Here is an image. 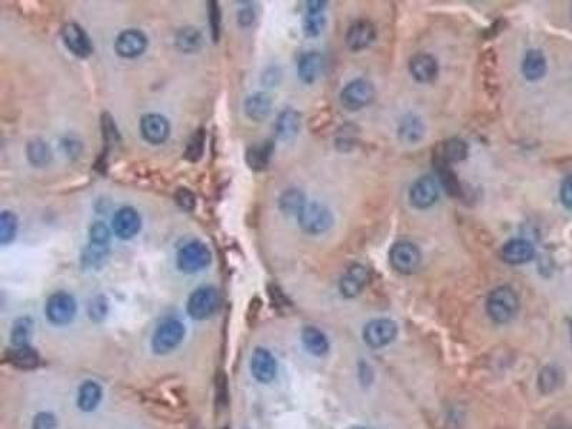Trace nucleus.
Wrapping results in <instances>:
<instances>
[{"mask_svg": "<svg viewBox=\"0 0 572 429\" xmlns=\"http://www.w3.org/2000/svg\"><path fill=\"white\" fill-rule=\"evenodd\" d=\"M520 309V299L510 286H499L486 299V314L495 324H508Z\"/></svg>", "mask_w": 572, "mask_h": 429, "instance_id": "nucleus-1", "label": "nucleus"}, {"mask_svg": "<svg viewBox=\"0 0 572 429\" xmlns=\"http://www.w3.org/2000/svg\"><path fill=\"white\" fill-rule=\"evenodd\" d=\"M299 227L311 235H319L326 232L333 224L332 212L322 203L311 202L304 206L298 214Z\"/></svg>", "mask_w": 572, "mask_h": 429, "instance_id": "nucleus-2", "label": "nucleus"}, {"mask_svg": "<svg viewBox=\"0 0 572 429\" xmlns=\"http://www.w3.org/2000/svg\"><path fill=\"white\" fill-rule=\"evenodd\" d=\"M219 304V291L213 286H202L189 297L188 312L195 319H206L217 312Z\"/></svg>", "mask_w": 572, "mask_h": 429, "instance_id": "nucleus-3", "label": "nucleus"}, {"mask_svg": "<svg viewBox=\"0 0 572 429\" xmlns=\"http://www.w3.org/2000/svg\"><path fill=\"white\" fill-rule=\"evenodd\" d=\"M375 99V88L367 79H356L348 84L341 92V103L348 110H360Z\"/></svg>", "mask_w": 572, "mask_h": 429, "instance_id": "nucleus-4", "label": "nucleus"}, {"mask_svg": "<svg viewBox=\"0 0 572 429\" xmlns=\"http://www.w3.org/2000/svg\"><path fill=\"white\" fill-rule=\"evenodd\" d=\"M183 336V324L178 319H166L156 328L152 338V348L156 353H168L182 342Z\"/></svg>", "mask_w": 572, "mask_h": 429, "instance_id": "nucleus-5", "label": "nucleus"}, {"mask_svg": "<svg viewBox=\"0 0 572 429\" xmlns=\"http://www.w3.org/2000/svg\"><path fill=\"white\" fill-rule=\"evenodd\" d=\"M45 311L52 324L66 325L76 315V301L66 292H56L47 299Z\"/></svg>", "mask_w": 572, "mask_h": 429, "instance_id": "nucleus-6", "label": "nucleus"}, {"mask_svg": "<svg viewBox=\"0 0 572 429\" xmlns=\"http://www.w3.org/2000/svg\"><path fill=\"white\" fill-rule=\"evenodd\" d=\"M212 255L206 245L190 242L178 253V268L186 273H195L205 269L210 263Z\"/></svg>", "mask_w": 572, "mask_h": 429, "instance_id": "nucleus-7", "label": "nucleus"}, {"mask_svg": "<svg viewBox=\"0 0 572 429\" xmlns=\"http://www.w3.org/2000/svg\"><path fill=\"white\" fill-rule=\"evenodd\" d=\"M421 259L422 256L418 246L411 242H396L389 251L392 268L402 275L413 273L418 269Z\"/></svg>", "mask_w": 572, "mask_h": 429, "instance_id": "nucleus-8", "label": "nucleus"}, {"mask_svg": "<svg viewBox=\"0 0 572 429\" xmlns=\"http://www.w3.org/2000/svg\"><path fill=\"white\" fill-rule=\"evenodd\" d=\"M60 36H62L64 46L75 56L85 59L92 55L93 46L91 42V38L84 30V28L79 26L78 23H74V22L66 23L62 28Z\"/></svg>", "mask_w": 572, "mask_h": 429, "instance_id": "nucleus-9", "label": "nucleus"}, {"mask_svg": "<svg viewBox=\"0 0 572 429\" xmlns=\"http://www.w3.org/2000/svg\"><path fill=\"white\" fill-rule=\"evenodd\" d=\"M398 335V326L391 319H374L364 328V341L371 348L389 345Z\"/></svg>", "mask_w": 572, "mask_h": 429, "instance_id": "nucleus-10", "label": "nucleus"}, {"mask_svg": "<svg viewBox=\"0 0 572 429\" xmlns=\"http://www.w3.org/2000/svg\"><path fill=\"white\" fill-rule=\"evenodd\" d=\"M440 196L438 183L431 176H422L413 182L409 190L411 205L416 209L431 207Z\"/></svg>", "mask_w": 572, "mask_h": 429, "instance_id": "nucleus-11", "label": "nucleus"}, {"mask_svg": "<svg viewBox=\"0 0 572 429\" xmlns=\"http://www.w3.org/2000/svg\"><path fill=\"white\" fill-rule=\"evenodd\" d=\"M148 47V38L142 30L127 29L115 40V50L119 56L133 59L140 56Z\"/></svg>", "mask_w": 572, "mask_h": 429, "instance_id": "nucleus-12", "label": "nucleus"}, {"mask_svg": "<svg viewBox=\"0 0 572 429\" xmlns=\"http://www.w3.org/2000/svg\"><path fill=\"white\" fill-rule=\"evenodd\" d=\"M468 156L467 142L458 137L444 140L434 149V166L435 165H454L462 162Z\"/></svg>", "mask_w": 572, "mask_h": 429, "instance_id": "nucleus-13", "label": "nucleus"}, {"mask_svg": "<svg viewBox=\"0 0 572 429\" xmlns=\"http://www.w3.org/2000/svg\"><path fill=\"white\" fill-rule=\"evenodd\" d=\"M140 133L147 142L154 143V145H161L169 137L171 126L165 116L149 113L140 119Z\"/></svg>", "mask_w": 572, "mask_h": 429, "instance_id": "nucleus-14", "label": "nucleus"}, {"mask_svg": "<svg viewBox=\"0 0 572 429\" xmlns=\"http://www.w3.org/2000/svg\"><path fill=\"white\" fill-rule=\"evenodd\" d=\"M375 38H377V28L374 26L372 22L358 21L353 25H350V28L348 29L345 42L350 50L360 52V50H364L368 46H371L374 43Z\"/></svg>", "mask_w": 572, "mask_h": 429, "instance_id": "nucleus-15", "label": "nucleus"}, {"mask_svg": "<svg viewBox=\"0 0 572 429\" xmlns=\"http://www.w3.org/2000/svg\"><path fill=\"white\" fill-rule=\"evenodd\" d=\"M370 280V275L365 266L355 263L349 266L339 282V291L345 298H355L360 295Z\"/></svg>", "mask_w": 572, "mask_h": 429, "instance_id": "nucleus-16", "label": "nucleus"}, {"mask_svg": "<svg viewBox=\"0 0 572 429\" xmlns=\"http://www.w3.org/2000/svg\"><path fill=\"white\" fill-rule=\"evenodd\" d=\"M251 371L255 379L262 384L273 381L278 372L275 356L265 348H256L251 358Z\"/></svg>", "mask_w": 572, "mask_h": 429, "instance_id": "nucleus-17", "label": "nucleus"}, {"mask_svg": "<svg viewBox=\"0 0 572 429\" xmlns=\"http://www.w3.org/2000/svg\"><path fill=\"white\" fill-rule=\"evenodd\" d=\"M438 62L433 55L418 53L409 60V72L419 84H431L438 76Z\"/></svg>", "mask_w": 572, "mask_h": 429, "instance_id": "nucleus-18", "label": "nucleus"}, {"mask_svg": "<svg viewBox=\"0 0 572 429\" xmlns=\"http://www.w3.org/2000/svg\"><path fill=\"white\" fill-rule=\"evenodd\" d=\"M140 224L139 213L133 207L125 206L115 213L112 228L120 239H130L140 231Z\"/></svg>", "mask_w": 572, "mask_h": 429, "instance_id": "nucleus-19", "label": "nucleus"}, {"mask_svg": "<svg viewBox=\"0 0 572 429\" xmlns=\"http://www.w3.org/2000/svg\"><path fill=\"white\" fill-rule=\"evenodd\" d=\"M535 255L534 245L527 239H511L503 248V258L510 265H522Z\"/></svg>", "mask_w": 572, "mask_h": 429, "instance_id": "nucleus-20", "label": "nucleus"}, {"mask_svg": "<svg viewBox=\"0 0 572 429\" xmlns=\"http://www.w3.org/2000/svg\"><path fill=\"white\" fill-rule=\"evenodd\" d=\"M324 56L318 52H308L298 62V75L304 84H314L324 70Z\"/></svg>", "mask_w": 572, "mask_h": 429, "instance_id": "nucleus-21", "label": "nucleus"}, {"mask_svg": "<svg viewBox=\"0 0 572 429\" xmlns=\"http://www.w3.org/2000/svg\"><path fill=\"white\" fill-rule=\"evenodd\" d=\"M275 129L279 139L292 140L299 133L301 115L294 109H285L279 113Z\"/></svg>", "mask_w": 572, "mask_h": 429, "instance_id": "nucleus-22", "label": "nucleus"}, {"mask_svg": "<svg viewBox=\"0 0 572 429\" xmlns=\"http://www.w3.org/2000/svg\"><path fill=\"white\" fill-rule=\"evenodd\" d=\"M522 74L530 82H537L545 76L547 59L541 50L531 49L527 52L522 62Z\"/></svg>", "mask_w": 572, "mask_h": 429, "instance_id": "nucleus-23", "label": "nucleus"}, {"mask_svg": "<svg viewBox=\"0 0 572 429\" xmlns=\"http://www.w3.org/2000/svg\"><path fill=\"white\" fill-rule=\"evenodd\" d=\"M245 113L252 120H263L272 110V98L265 92H256L245 101Z\"/></svg>", "mask_w": 572, "mask_h": 429, "instance_id": "nucleus-24", "label": "nucleus"}, {"mask_svg": "<svg viewBox=\"0 0 572 429\" xmlns=\"http://www.w3.org/2000/svg\"><path fill=\"white\" fill-rule=\"evenodd\" d=\"M275 151L272 140H265L251 147L246 152V164L253 171H262L268 166Z\"/></svg>", "mask_w": 572, "mask_h": 429, "instance_id": "nucleus-25", "label": "nucleus"}, {"mask_svg": "<svg viewBox=\"0 0 572 429\" xmlns=\"http://www.w3.org/2000/svg\"><path fill=\"white\" fill-rule=\"evenodd\" d=\"M425 135V125L421 118L416 115H406L398 127V136L402 142L408 143V145H413L418 143Z\"/></svg>", "mask_w": 572, "mask_h": 429, "instance_id": "nucleus-26", "label": "nucleus"}, {"mask_svg": "<svg viewBox=\"0 0 572 429\" xmlns=\"http://www.w3.org/2000/svg\"><path fill=\"white\" fill-rule=\"evenodd\" d=\"M302 343L315 356H324L329 350L328 338L315 326H307L302 331Z\"/></svg>", "mask_w": 572, "mask_h": 429, "instance_id": "nucleus-27", "label": "nucleus"}, {"mask_svg": "<svg viewBox=\"0 0 572 429\" xmlns=\"http://www.w3.org/2000/svg\"><path fill=\"white\" fill-rule=\"evenodd\" d=\"M102 399V388L93 382V381H86L81 388H79V396H78V405L82 411L91 412L96 409Z\"/></svg>", "mask_w": 572, "mask_h": 429, "instance_id": "nucleus-28", "label": "nucleus"}, {"mask_svg": "<svg viewBox=\"0 0 572 429\" xmlns=\"http://www.w3.org/2000/svg\"><path fill=\"white\" fill-rule=\"evenodd\" d=\"M307 205L305 195L302 190L297 188H291L288 190H285L282 196L279 198V207L283 213L286 214H299V212L304 209Z\"/></svg>", "mask_w": 572, "mask_h": 429, "instance_id": "nucleus-29", "label": "nucleus"}, {"mask_svg": "<svg viewBox=\"0 0 572 429\" xmlns=\"http://www.w3.org/2000/svg\"><path fill=\"white\" fill-rule=\"evenodd\" d=\"M11 362L19 370H35L39 365V355L35 349L28 346H15L9 356Z\"/></svg>", "mask_w": 572, "mask_h": 429, "instance_id": "nucleus-30", "label": "nucleus"}, {"mask_svg": "<svg viewBox=\"0 0 572 429\" xmlns=\"http://www.w3.org/2000/svg\"><path fill=\"white\" fill-rule=\"evenodd\" d=\"M28 159L33 166H46L52 161V151L47 143L42 139H33L28 145Z\"/></svg>", "mask_w": 572, "mask_h": 429, "instance_id": "nucleus-31", "label": "nucleus"}, {"mask_svg": "<svg viewBox=\"0 0 572 429\" xmlns=\"http://www.w3.org/2000/svg\"><path fill=\"white\" fill-rule=\"evenodd\" d=\"M202 35L195 28H185L181 29L176 35V46L186 53H192L200 49L202 46Z\"/></svg>", "mask_w": 572, "mask_h": 429, "instance_id": "nucleus-32", "label": "nucleus"}, {"mask_svg": "<svg viewBox=\"0 0 572 429\" xmlns=\"http://www.w3.org/2000/svg\"><path fill=\"white\" fill-rule=\"evenodd\" d=\"M435 169L440 176V182L447 190V193L454 198L461 196V183L452 168L448 165H435Z\"/></svg>", "mask_w": 572, "mask_h": 429, "instance_id": "nucleus-33", "label": "nucleus"}, {"mask_svg": "<svg viewBox=\"0 0 572 429\" xmlns=\"http://www.w3.org/2000/svg\"><path fill=\"white\" fill-rule=\"evenodd\" d=\"M18 232V218L15 213L5 210L0 214V244L8 245L11 244Z\"/></svg>", "mask_w": 572, "mask_h": 429, "instance_id": "nucleus-34", "label": "nucleus"}, {"mask_svg": "<svg viewBox=\"0 0 572 429\" xmlns=\"http://www.w3.org/2000/svg\"><path fill=\"white\" fill-rule=\"evenodd\" d=\"M33 333V322L30 318H21L12 328V342L15 346H28Z\"/></svg>", "mask_w": 572, "mask_h": 429, "instance_id": "nucleus-35", "label": "nucleus"}, {"mask_svg": "<svg viewBox=\"0 0 572 429\" xmlns=\"http://www.w3.org/2000/svg\"><path fill=\"white\" fill-rule=\"evenodd\" d=\"M109 252V245H98V244H89V246L85 249L82 262L84 266L91 269V268H98L103 263L105 258L108 256Z\"/></svg>", "mask_w": 572, "mask_h": 429, "instance_id": "nucleus-36", "label": "nucleus"}, {"mask_svg": "<svg viewBox=\"0 0 572 429\" xmlns=\"http://www.w3.org/2000/svg\"><path fill=\"white\" fill-rule=\"evenodd\" d=\"M205 140H206V136H205L203 129H199L192 135V137L188 142L186 151H185V158L188 161L198 162L202 158L203 149H205Z\"/></svg>", "mask_w": 572, "mask_h": 429, "instance_id": "nucleus-37", "label": "nucleus"}, {"mask_svg": "<svg viewBox=\"0 0 572 429\" xmlns=\"http://www.w3.org/2000/svg\"><path fill=\"white\" fill-rule=\"evenodd\" d=\"M326 23V19L322 13H307L304 19V33L308 38H316L321 35Z\"/></svg>", "mask_w": 572, "mask_h": 429, "instance_id": "nucleus-38", "label": "nucleus"}, {"mask_svg": "<svg viewBox=\"0 0 572 429\" xmlns=\"http://www.w3.org/2000/svg\"><path fill=\"white\" fill-rule=\"evenodd\" d=\"M559 371L554 367H547L542 370V372L539 374V389L544 394H549L552 392L558 385H559Z\"/></svg>", "mask_w": 572, "mask_h": 429, "instance_id": "nucleus-39", "label": "nucleus"}, {"mask_svg": "<svg viewBox=\"0 0 572 429\" xmlns=\"http://www.w3.org/2000/svg\"><path fill=\"white\" fill-rule=\"evenodd\" d=\"M110 231L103 222H95L89 229V241L91 244L98 245H109Z\"/></svg>", "mask_w": 572, "mask_h": 429, "instance_id": "nucleus-40", "label": "nucleus"}, {"mask_svg": "<svg viewBox=\"0 0 572 429\" xmlns=\"http://www.w3.org/2000/svg\"><path fill=\"white\" fill-rule=\"evenodd\" d=\"M209 22L212 38L214 42H218L221 36V9L217 2H209Z\"/></svg>", "mask_w": 572, "mask_h": 429, "instance_id": "nucleus-41", "label": "nucleus"}, {"mask_svg": "<svg viewBox=\"0 0 572 429\" xmlns=\"http://www.w3.org/2000/svg\"><path fill=\"white\" fill-rule=\"evenodd\" d=\"M175 200L182 209L188 212H192L196 207V196L188 188H179L175 192Z\"/></svg>", "mask_w": 572, "mask_h": 429, "instance_id": "nucleus-42", "label": "nucleus"}, {"mask_svg": "<svg viewBox=\"0 0 572 429\" xmlns=\"http://www.w3.org/2000/svg\"><path fill=\"white\" fill-rule=\"evenodd\" d=\"M102 132H103V137H105V142H106L108 147L113 145L115 142H118L119 135H118V130H116V125L113 123L112 118L108 113L102 115Z\"/></svg>", "mask_w": 572, "mask_h": 429, "instance_id": "nucleus-43", "label": "nucleus"}, {"mask_svg": "<svg viewBox=\"0 0 572 429\" xmlns=\"http://www.w3.org/2000/svg\"><path fill=\"white\" fill-rule=\"evenodd\" d=\"M106 314H108V301L103 297L95 298L89 305V316H91V319L99 322L106 316Z\"/></svg>", "mask_w": 572, "mask_h": 429, "instance_id": "nucleus-44", "label": "nucleus"}, {"mask_svg": "<svg viewBox=\"0 0 572 429\" xmlns=\"http://www.w3.org/2000/svg\"><path fill=\"white\" fill-rule=\"evenodd\" d=\"M56 418L50 412H39L32 423V429H56Z\"/></svg>", "mask_w": 572, "mask_h": 429, "instance_id": "nucleus-45", "label": "nucleus"}, {"mask_svg": "<svg viewBox=\"0 0 572 429\" xmlns=\"http://www.w3.org/2000/svg\"><path fill=\"white\" fill-rule=\"evenodd\" d=\"M561 202L566 209H572V173L565 178L561 186Z\"/></svg>", "mask_w": 572, "mask_h": 429, "instance_id": "nucleus-46", "label": "nucleus"}, {"mask_svg": "<svg viewBox=\"0 0 572 429\" xmlns=\"http://www.w3.org/2000/svg\"><path fill=\"white\" fill-rule=\"evenodd\" d=\"M280 76H282L280 70L278 67H269L263 74V76H262V82L266 86H276L279 84V81H280Z\"/></svg>", "mask_w": 572, "mask_h": 429, "instance_id": "nucleus-47", "label": "nucleus"}, {"mask_svg": "<svg viewBox=\"0 0 572 429\" xmlns=\"http://www.w3.org/2000/svg\"><path fill=\"white\" fill-rule=\"evenodd\" d=\"M228 391H227V378L225 375H221L217 381V398L219 405H225L228 401Z\"/></svg>", "mask_w": 572, "mask_h": 429, "instance_id": "nucleus-48", "label": "nucleus"}, {"mask_svg": "<svg viewBox=\"0 0 572 429\" xmlns=\"http://www.w3.org/2000/svg\"><path fill=\"white\" fill-rule=\"evenodd\" d=\"M253 19H255V15L251 9H245V11L239 12V23L242 26H249L253 22Z\"/></svg>", "mask_w": 572, "mask_h": 429, "instance_id": "nucleus-49", "label": "nucleus"}, {"mask_svg": "<svg viewBox=\"0 0 572 429\" xmlns=\"http://www.w3.org/2000/svg\"><path fill=\"white\" fill-rule=\"evenodd\" d=\"M307 5H308L307 6L308 13H322L326 6V2H322V0H315V2H308Z\"/></svg>", "mask_w": 572, "mask_h": 429, "instance_id": "nucleus-50", "label": "nucleus"}, {"mask_svg": "<svg viewBox=\"0 0 572 429\" xmlns=\"http://www.w3.org/2000/svg\"><path fill=\"white\" fill-rule=\"evenodd\" d=\"M355 429H364V428H355Z\"/></svg>", "mask_w": 572, "mask_h": 429, "instance_id": "nucleus-51", "label": "nucleus"}, {"mask_svg": "<svg viewBox=\"0 0 572 429\" xmlns=\"http://www.w3.org/2000/svg\"><path fill=\"white\" fill-rule=\"evenodd\" d=\"M225 429H228V428H225Z\"/></svg>", "mask_w": 572, "mask_h": 429, "instance_id": "nucleus-52", "label": "nucleus"}]
</instances>
